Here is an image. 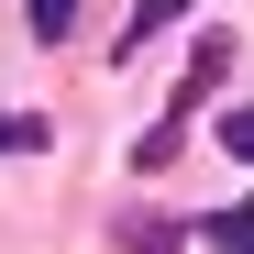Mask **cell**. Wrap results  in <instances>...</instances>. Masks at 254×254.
I'll use <instances>...</instances> for the list:
<instances>
[{
    "label": "cell",
    "instance_id": "6da1fadb",
    "mask_svg": "<svg viewBox=\"0 0 254 254\" xmlns=\"http://www.w3.org/2000/svg\"><path fill=\"white\" fill-rule=\"evenodd\" d=\"M122 254H188V232L166 221V210H133V221H122Z\"/></svg>",
    "mask_w": 254,
    "mask_h": 254
},
{
    "label": "cell",
    "instance_id": "7a4b0ae2",
    "mask_svg": "<svg viewBox=\"0 0 254 254\" xmlns=\"http://www.w3.org/2000/svg\"><path fill=\"white\" fill-rule=\"evenodd\" d=\"M188 243H221V254H254V199H243V210H210V221H199Z\"/></svg>",
    "mask_w": 254,
    "mask_h": 254
},
{
    "label": "cell",
    "instance_id": "3957f363",
    "mask_svg": "<svg viewBox=\"0 0 254 254\" xmlns=\"http://www.w3.org/2000/svg\"><path fill=\"white\" fill-rule=\"evenodd\" d=\"M177 11H188V0H133V22H122V45L144 56V33H166V22H177Z\"/></svg>",
    "mask_w": 254,
    "mask_h": 254
},
{
    "label": "cell",
    "instance_id": "277c9868",
    "mask_svg": "<svg viewBox=\"0 0 254 254\" xmlns=\"http://www.w3.org/2000/svg\"><path fill=\"white\" fill-rule=\"evenodd\" d=\"M22 144H56V122H33V111H0V155H22Z\"/></svg>",
    "mask_w": 254,
    "mask_h": 254
},
{
    "label": "cell",
    "instance_id": "5b68a950",
    "mask_svg": "<svg viewBox=\"0 0 254 254\" xmlns=\"http://www.w3.org/2000/svg\"><path fill=\"white\" fill-rule=\"evenodd\" d=\"M221 155H243V166H254V100H232V111H221Z\"/></svg>",
    "mask_w": 254,
    "mask_h": 254
},
{
    "label": "cell",
    "instance_id": "8992f818",
    "mask_svg": "<svg viewBox=\"0 0 254 254\" xmlns=\"http://www.w3.org/2000/svg\"><path fill=\"white\" fill-rule=\"evenodd\" d=\"M66 22H77V0H33V45H66Z\"/></svg>",
    "mask_w": 254,
    "mask_h": 254
}]
</instances>
